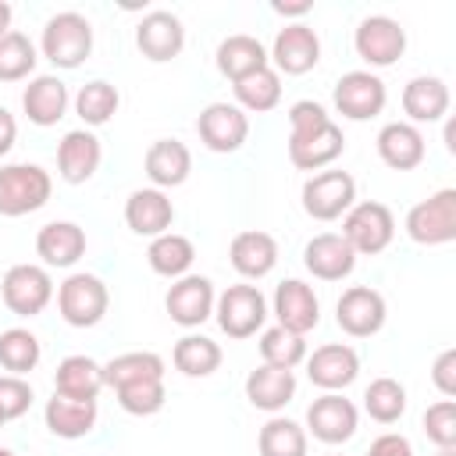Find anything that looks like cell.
<instances>
[{
	"label": "cell",
	"instance_id": "cell-47",
	"mask_svg": "<svg viewBox=\"0 0 456 456\" xmlns=\"http://www.w3.org/2000/svg\"><path fill=\"white\" fill-rule=\"evenodd\" d=\"M367 456H413V445H410L406 435H399V431H385V435H378V438L370 442Z\"/></svg>",
	"mask_w": 456,
	"mask_h": 456
},
{
	"label": "cell",
	"instance_id": "cell-50",
	"mask_svg": "<svg viewBox=\"0 0 456 456\" xmlns=\"http://www.w3.org/2000/svg\"><path fill=\"white\" fill-rule=\"evenodd\" d=\"M11 14H14V11H11V4H4V0H0V36H4V32H11Z\"/></svg>",
	"mask_w": 456,
	"mask_h": 456
},
{
	"label": "cell",
	"instance_id": "cell-16",
	"mask_svg": "<svg viewBox=\"0 0 456 456\" xmlns=\"http://www.w3.org/2000/svg\"><path fill=\"white\" fill-rule=\"evenodd\" d=\"M267 61L274 64L278 75H306L321 61V36L306 21H289L285 28H278Z\"/></svg>",
	"mask_w": 456,
	"mask_h": 456
},
{
	"label": "cell",
	"instance_id": "cell-44",
	"mask_svg": "<svg viewBox=\"0 0 456 456\" xmlns=\"http://www.w3.org/2000/svg\"><path fill=\"white\" fill-rule=\"evenodd\" d=\"M424 435L438 449H456V399H438L424 410Z\"/></svg>",
	"mask_w": 456,
	"mask_h": 456
},
{
	"label": "cell",
	"instance_id": "cell-35",
	"mask_svg": "<svg viewBox=\"0 0 456 456\" xmlns=\"http://www.w3.org/2000/svg\"><path fill=\"white\" fill-rule=\"evenodd\" d=\"M232 89H235V107H242L246 114H267L281 103V75L271 64L232 82Z\"/></svg>",
	"mask_w": 456,
	"mask_h": 456
},
{
	"label": "cell",
	"instance_id": "cell-40",
	"mask_svg": "<svg viewBox=\"0 0 456 456\" xmlns=\"http://www.w3.org/2000/svg\"><path fill=\"white\" fill-rule=\"evenodd\" d=\"M142 378H164V356H157L150 349H135V353H121V356L103 363V385L107 388L142 381Z\"/></svg>",
	"mask_w": 456,
	"mask_h": 456
},
{
	"label": "cell",
	"instance_id": "cell-10",
	"mask_svg": "<svg viewBox=\"0 0 456 456\" xmlns=\"http://www.w3.org/2000/svg\"><path fill=\"white\" fill-rule=\"evenodd\" d=\"M331 103L335 110L346 118V121H370L385 110L388 103V89L381 82V75L367 71V68H356V71H346L335 89H331Z\"/></svg>",
	"mask_w": 456,
	"mask_h": 456
},
{
	"label": "cell",
	"instance_id": "cell-33",
	"mask_svg": "<svg viewBox=\"0 0 456 456\" xmlns=\"http://www.w3.org/2000/svg\"><path fill=\"white\" fill-rule=\"evenodd\" d=\"M192 260H196V246L189 235H178V232H164L157 239H150L146 246V264L153 274L160 278H182L192 271Z\"/></svg>",
	"mask_w": 456,
	"mask_h": 456
},
{
	"label": "cell",
	"instance_id": "cell-28",
	"mask_svg": "<svg viewBox=\"0 0 456 456\" xmlns=\"http://www.w3.org/2000/svg\"><path fill=\"white\" fill-rule=\"evenodd\" d=\"M142 171L153 182V189H178L192 171V153L182 139H157L142 157Z\"/></svg>",
	"mask_w": 456,
	"mask_h": 456
},
{
	"label": "cell",
	"instance_id": "cell-6",
	"mask_svg": "<svg viewBox=\"0 0 456 456\" xmlns=\"http://www.w3.org/2000/svg\"><path fill=\"white\" fill-rule=\"evenodd\" d=\"M110 306V292L103 285V278L89 274V271H75L57 285V314L64 317V324L71 328H93L103 321Z\"/></svg>",
	"mask_w": 456,
	"mask_h": 456
},
{
	"label": "cell",
	"instance_id": "cell-23",
	"mask_svg": "<svg viewBox=\"0 0 456 456\" xmlns=\"http://www.w3.org/2000/svg\"><path fill=\"white\" fill-rule=\"evenodd\" d=\"M303 267L321 281H342L353 274L356 253L338 232H321L303 246Z\"/></svg>",
	"mask_w": 456,
	"mask_h": 456
},
{
	"label": "cell",
	"instance_id": "cell-45",
	"mask_svg": "<svg viewBox=\"0 0 456 456\" xmlns=\"http://www.w3.org/2000/svg\"><path fill=\"white\" fill-rule=\"evenodd\" d=\"M32 385L25 381V378H18V374H0V413H4V420H18V417H25L28 413V406H32Z\"/></svg>",
	"mask_w": 456,
	"mask_h": 456
},
{
	"label": "cell",
	"instance_id": "cell-46",
	"mask_svg": "<svg viewBox=\"0 0 456 456\" xmlns=\"http://www.w3.org/2000/svg\"><path fill=\"white\" fill-rule=\"evenodd\" d=\"M431 385L442 392V399L456 395V349H442L431 363Z\"/></svg>",
	"mask_w": 456,
	"mask_h": 456
},
{
	"label": "cell",
	"instance_id": "cell-11",
	"mask_svg": "<svg viewBox=\"0 0 456 456\" xmlns=\"http://www.w3.org/2000/svg\"><path fill=\"white\" fill-rule=\"evenodd\" d=\"M353 50L370 68H392L406 53V28L388 14H367L353 32Z\"/></svg>",
	"mask_w": 456,
	"mask_h": 456
},
{
	"label": "cell",
	"instance_id": "cell-43",
	"mask_svg": "<svg viewBox=\"0 0 456 456\" xmlns=\"http://www.w3.org/2000/svg\"><path fill=\"white\" fill-rule=\"evenodd\" d=\"M118 395V406L132 417H153L164 410V378H142V381H128V385H118L114 388Z\"/></svg>",
	"mask_w": 456,
	"mask_h": 456
},
{
	"label": "cell",
	"instance_id": "cell-36",
	"mask_svg": "<svg viewBox=\"0 0 456 456\" xmlns=\"http://www.w3.org/2000/svg\"><path fill=\"white\" fill-rule=\"evenodd\" d=\"M256 449H260V456H306L310 435H306L303 424H296V420L274 413V417L260 428Z\"/></svg>",
	"mask_w": 456,
	"mask_h": 456
},
{
	"label": "cell",
	"instance_id": "cell-1",
	"mask_svg": "<svg viewBox=\"0 0 456 456\" xmlns=\"http://www.w3.org/2000/svg\"><path fill=\"white\" fill-rule=\"evenodd\" d=\"M346 153V135L317 100L289 107V160L299 171H324Z\"/></svg>",
	"mask_w": 456,
	"mask_h": 456
},
{
	"label": "cell",
	"instance_id": "cell-27",
	"mask_svg": "<svg viewBox=\"0 0 456 456\" xmlns=\"http://www.w3.org/2000/svg\"><path fill=\"white\" fill-rule=\"evenodd\" d=\"M43 420H46V431L53 438L75 442V438H86L96 428L100 406H96V399H64V395L53 392L43 406Z\"/></svg>",
	"mask_w": 456,
	"mask_h": 456
},
{
	"label": "cell",
	"instance_id": "cell-53",
	"mask_svg": "<svg viewBox=\"0 0 456 456\" xmlns=\"http://www.w3.org/2000/svg\"><path fill=\"white\" fill-rule=\"evenodd\" d=\"M0 456H18V452H11V449H0Z\"/></svg>",
	"mask_w": 456,
	"mask_h": 456
},
{
	"label": "cell",
	"instance_id": "cell-19",
	"mask_svg": "<svg viewBox=\"0 0 456 456\" xmlns=\"http://www.w3.org/2000/svg\"><path fill=\"white\" fill-rule=\"evenodd\" d=\"M356 374H360V356L346 342H328L306 353V378L321 392H342L356 381Z\"/></svg>",
	"mask_w": 456,
	"mask_h": 456
},
{
	"label": "cell",
	"instance_id": "cell-31",
	"mask_svg": "<svg viewBox=\"0 0 456 456\" xmlns=\"http://www.w3.org/2000/svg\"><path fill=\"white\" fill-rule=\"evenodd\" d=\"M103 363L86 353H71L53 370V392L64 399H96L103 392Z\"/></svg>",
	"mask_w": 456,
	"mask_h": 456
},
{
	"label": "cell",
	"instance_id": "cell-14",
	"mask_svg": "<svg viewBox=\"0 0 456 456\" xmlns=\"http://www.w3.org/2000/svg\"><path fill=\"white\" fill-rule=\"evenodd\" d=\"M214 299H217V292H214V281L207 278V274H182V278H175L171 281V289H167V296H164V310H167V317L178 324V328H200L203 321H210L214 317Z\"/></svg>",
	"mask_w": 456,
	"mask_h": 456
},
{
	"label": "cell",
	"instance_id": "cell-5",
	"mask_svg": "<svg viewBox=\"0 0 456 456\" xmlns=\"http://www.w3.org/2000/svg\"><path fill=\"white\" fill-rule=\"evenodd\" d=\"M356 256H378L392 246L395 239V217L385 203L378 200H363V203H353L346 214H342V232H338Z\"/></svg>",
	"mask_w": 456,
	"mask_h": 456
},
{
	"label": "cell",
	"instance_id": "cell-39",
	"mask_svg": "<svg viewBox=\"0 0 456 456\" xmlns=\"http://www.w3.org/2000/svg\"><path fill=\"white\" fill-rule=\"evenodd\" d=\"M43 360V346L28 328H7L0 331V367L7 374L25 378L28 370H36Z\"/></svg>",
	"mask_w": 456,
	"mask_h": 456
},
{
	"label": "cell",
	"instance_id": "cell-55",
	"mask_svg": "<svg viewBox=\"0 0 456 456\" xmlns=\"http://www.w3.org/2000/svg\"><path fill=\"white\" fill-rule=\"evenodd\" d=\"M328 456H342V452H328Z\"/></svg>",
	"mask_w": 456,
	"mask_h": 456
},
{
	"label": "cell",
	"instance_id": "cell-29",
	"mask_svg": "<svg viewBox=\"0 0 456 456\" xmlns=\"http://www.w3.org/2000/svg\"><path fill=\"white\" fill-rule=\"evenodd\" d=\"M68 103H71L68 86L57 75H36V78H28V86L21 93V110L39 128L57 125L68 114Z\"/></svg>",
	"mask_w": 456,
	"mask_h": 456
},
{
	"label": "cell",
	"instance_id": "cell-12",
	"mask_svg": "<svg viewBox=\"0 0 456 456\" xmlns=\"http://www.w3.org/2000/svg\"><path fill=\"white\" fill-rule=\"evenodd\" d=\"M196 135L210 153H235L249 139V114L228 100H214L200 110Z\"/></svg>",
	"mask_w": 456,
	"mask_h": 456
},
{
	"label": "cell",
	"instance_id": "cell-18",
	"mask_svg": "<svg viewBox=\"0 0 456 456\" xmlns=\"http://www.w3.org/2000/svg\"><path fill=\"white\" fill-rule=\"evenodd\" d=\"M271 314L278 317L281 328H289L296 335H306V331H314L321 324V299L303 278H285L274 289Z\"/></svg>",
	"mask_w": 456,
	"mask_h": 456
},
{
	"label": "cell",
	"instance_id": "cell-51",
	"mask_svg": "<svg viewBox=\"0 0 456 456\" xmlns=\"http://www.w3.org/2000/svg\"><path fill=\"white\" fill-rule=\"evenodd\" d=\"M445 150H449V153H456V125H452V121L445 125Z\"/></svg>",
	"mask_w": 456,
	"mask_h": 456
},
{
	"label": "cell",
	"instance_id": "cell-22",
	"mask_svg": "<svg viewBox=\"0 0 456 456\" xmlns=\"http://www.w3.org/2000/svg\"><path fill=\"white\" fill-rule=\"evenodd\" d=\"M125 224L135 235H142V239H157V235L171 232V224H175L171 196L164 189H153V185L128 192V200H125Z\"/></svg>",
	"mask_w": 456,
	"mask_h": 456
},
{
	"label": "cell",
	"instance_id": "cell-15",
	"mask_svg": "<svg viewBox=\"0 0 456 456\" xmlns=\"http://www.w3.org/2000/svg\"><path fill=\"white\" fill-rule=\"evenodd\" d=\"M385 296L370 285H349L335 303V321L349 338H370L385 328Z\"/></svg>",
	"mask_w": 456,
	"mask_h": 456
},
{
	"label": "cell",
	"instance_id": "cell-25",
	"mask_svg": "<svg viewBox=\"0 0 456 456\" xmlns=\"http://www.w3.org/2000/svg\"><path fill=\"white\" fill-rule=\"evenodd\" d=\"M449 86L438 75H413L403 86V114L410 125H435L449 114Z\"/></svg>",
	"mask_w": 456,
	"mask_h": 456
},
{
	"label": "cell",
	"instance_id": "cell-8",
	"mask_svg": "<svg viewBox=\"0 0 456 456\" xmlns=\"http://www.w3.org/2000/svg\"><path fill=\"white\" fill-rule=\"evenodd\" d=\"M303 210L314 221H338L356 203V178L338 167H324L303 182Z\"/></svg>",
	"mask_w": 456,
	"mask_h": 456
},
{
	"label": "cell",
	"instance_id": "cell-52",
	"mask_svg": "<svg viewBox=\"0 0 456 456\" xmlns=\"http://www.w3.org/2000/svg\"><path fill=\"white\" fill-rule=\"evenodd\" d=\"M435 456H456V449H438Z\"/></svg>",
	"mask_w": 456,
	"mask_h": 456
},
{
	"label": "cell",
	"instance_id": "cell-2",
	"mask_svg": "<svg viewBox=\"0 0 456 456\" xmlns=\"http://www.w3.org/2000/svg\"><path fill=\"white\" fill-rule=\"evenodd\" d=\"M39 53L53 64V68H78L89 61L93 53V25L86 14L78 11H61L53 18H46L43 36H39Z\"/></svg>",
	"mask_w": 456,
	"mask_h": 456
},
{
	"label": "cell",
	"instance_id": "cell-26",
	"mask_svg": "<svg viewBox=\"0 0 456 456\" xmlns=\"http://www.w3.org/2000/svg\"><path fill=\"white\" fill-rule=\"evenodd\" d=\"M36 256L43 267H75L86 256V228L75 221H46L36 232Z\"/></svg>",
	"mask_w": 456,
	"mask_h": 456
},
{
	"label": "cell",
	"instance_id": "cell-42",
	"mask_svg": "<svg viewBox=\"0 0 456 456\" xmlns=\"http://www.w3.org/2000/svg\"><path fill=\"white\" fill-rule=\"evenodd\" d=\"M36 43L25 32H4L0 36V82H21L36 71Z\"/></svg>",
	"mask_w": 456,
	"mask_h": 456
},
{
	"label": "cell",
	"instance_id": "cell-20",
	"mask_svg": "<svg viewBox=\"0 0 456 456\" xmlns=\"http://www.w3.org/2000/svg\"><path fill=\"white\" fill-rule=\"evenodd\" d=\"M100 160H103V146H100V135L96 132L71 128V132L61 135V142H57V175L68 185L89 182L100 171Z\"/></svg>",
	"mask_w": 456,
	"mask_h": 456
},
{
	"label": "cell",
	"instance_id": "cell-30",
	"mask_svg": "<svg viewBox=\"0 0 456 456\" xmlns=\"http://www.w3.org/2000/svg\"><path fill=\"white\" fill-rule=\"evenodd\" d=\"M246 399H249V406H256V410H264V413H278V410H285L289 403H292V395H296V370H281V367H267V363H260V367H253L249 374H246Z\"/></svg>",
	"mask_w": 456,
	"mask_h": 456
},
{
	"label": "cell",
	"instance_id": "cell-13",
	"mask_svg": "<svg viewBox=\"0 0 456 456\" xmlns=\"http://www.w3.org/2000/svg\"><path fill=\"white\" fill-rule=\"evenodd\" d=\"M360 410L342 392H324L306 406V435H314L324 445H342L356 435Z\"/></svg>",
	"mask_w": 456,
	"mask_h": 456
},
{
	"label": "cell",
	"instance_id": "cell-9",
	"mask_svg": "<svg viewBox=\"0 0 456 456\" xmlns=\"http://www.w3.org/2000/svg\"><path fill=\"white\" fill-rule=\"evenodd\" d=\"M406 235L417 246H445L456 239V189H438L413 203L406 214Z\"/></svg>",
	"mask_w": 456,
	"mask_h": 456
},
{
	"label": "cell",
	"instance_id": "cell-48",
	"mask_svg": "<svg viewBox=\"0 0 456 456\" xmlns=\"http://www.w3.org/2000/svg\"><path fill=\"white\" fill-rule=\"evenodd\" d=\"M14 139H18V121H14V114L7 107H0V157L11 153Z\"/></svg>",
	"mask_w": 456,
	"mask_h": 456
},
{
	"label": "cell",
	"instance_id": "cell-37",
	"mask_svg": "<svg viewBox=\"0 0 456 456\" xmlns=\"http://www.w3.org/2000/svg\"><path fill=\"white\" fill-rule=\"evenodd\" d=\"M256 349H260V360H264L267 367L296 370V367L306 360V335H296V331L274 324V328H264V331H260Z\"/></svg>",
	"mask_w": 456,
	"mask_h": 456
},
{
	"label": "cell",
	"instance_id": "cell-41",
	"mask_svg": "<svg viewBox=\"0 0 456 456\" xmlns=\"http://www.w3.org/2000/svg\"><path fill=\"white\" fill-rule=\"evenodd\" d=\"M363 410L378 424H395L406 413V388L395 378H374L363 392Z\"/></svg>",
	"mask_w": 456,
	"mask_h": 456
},
{
	"label": "cell",
	"instance_id": "cell-17",
	"mask_svg": "<svg viewBox=\"0 0 456 456\" xmlns=\"http://www.w3.org/2000/svg\"><path fill=\"white\" fill-rule=\"evenodd\" d=\"M135 46L146 61L167 64L185 50V25L175 11H150L135 25Z\"/></svg>",
	"mask_w": 456,
	"mask_h": 456
},
{
	"label": "cell",
	"instance_id": "cell-21",
	"mask_svg": "<svg viewBox=\"0 0 456 456\" xmlns=\"http://www.w3.org/2000/svg\"><path fill=\"white\" fill-rule=\"evenodd\" d=\"M374 146H378L381 164L392 167V171H413L428 157L424 132L417 125H410V121H388V125H381Z\"/></svg>",
	"mask_w": 456,
	"mask_h": 456
},
{
	"label": "cell",
	"instance_id": "cell-34",
	"mask_svg": "<svg viewBox=\"0 0 456 456\" xmlns=\"http://www.w3.org/2000/svg\"><path fill=\"white\" fill-rule=\"evenodd\" d=\"M221 360H224L221 346L210 335H196V331L182 335L175 342V349H171V363L185 378H210L221 367Z\"/></svg>",
	"mask_w": 456,
	"mask_h": 456
},
{
	"label": "cell",
	"instance_id": "cell-32",
	"mask_svg": "<svg viewBox=\"0 0 456 456\" xmlns=\"http://www.w3.org/2000/svg\"><path fill=\"white\" fill-rule=\"evenodd\" d=\"M214 61H217V71H221L228 82H239V78H246V75H253V71H260V68L271 64V61H267V46H264L256 36H246V32L224 36V39L217 43Z\"/></svg>",
	"mask_w": 456,
	"mask_h": 456
},
{
	"label": "cell",
	"instance_id": "cell-7",
	"mask_svg": "<svg viewBox=\"0 0 456 456\" xmlns=\"http://www.w3.org/2000/svg\"><path fill=\"white\" fill-rule=\"evenodd\" d=\"M0 299L14 317H36L53 299V278L43 264H14L0 278Z\"/></svg>",
	"mask_w": 456,
	"mask_h": 456
},
{
	"label": "cell",
	"instance_id": "cell-4",
	"mask_svg": "<svg viewBox=\"0 0 456 456\" xmlns=\"http://www.w3.org/2000/svg\"><path fill=\"white\" fill-rule=\"evenodd\" d=\"M214 321L217 328L242 342V338H253L256 331H264V321H267V299L256 285L249 281H239V285H228L224 292H217L214 299Z\"/></svg>",
	"mask_w": 456,
	"mask_h": 456
},
{
	"label": "cell",
	"instance_id": "cell-3",
	"mask_svg": "<svg viewBox=\"0 0 456 456\" xmlns=\"http://www.w3.org/2000/svg\"><path fill=\"white\" fill-rule=\"evenodd\" d=\"M53 178L39 164H0V217H25L50 203Z\"/></svg>",
	"mask_w": 456,
	"mask_h": 456
},
{
	"label": "cell",
	"instance_id": "cell-38",
	"mask_svg": "<svg viewBox=\"0 0 456 456\" xmlns=\"http://www.w3.org/2000/svg\"><path fill=\"white\" fill-rule=\"evenodd\" d=\"M121 107V93L107 82V78H93L86 82L78 93H75V114L89 125V128H100L107 125Z\"/></svg>",
	"mask_w": 456,
	"mask_h": 456
},
{
	"label": "cell",
	"instance_id": "cell-54",
	"mask_svg": "<svg viewBox=\"0 0 456 456\" xmlns=\"http://www.w3.org/2000/svg\"><path fill=\"white\" fill-rule=\"evenodd\" d=\"M4 424H7V420H4V413H0V428H4Z\"/></svg>",
	"mask_w": 456,
	"mask_h": 456
},
{
	"label": "cell",
	"instance_id": "cell-24",
	"mask_svg": "<svg viewBox=\"0 0 456 456\" xmlns=\"http://www.w3.org/2000/svg\"><path fill=\"white\" fill-rule=\"evenodd\" d=\"M228 260L235 267V274H242L246 281H260L274 271L278 264V239L271 232H260V228H246L232 239L228 246Z\"/></svg>",
	"mask_w": 456,
	"mask_h": 456
},
{
	"label": "cell",
	"instance_id": "cell-49",
	"mask_svg": "<svg viewBox=\"0 0 456 456\" xmlns=\"http://www.w3.org/2000/svg\"><path fill=\"white\" fill-rule=\"evenodd\" d=\"M271 11L281 18H303L314 11V4L310 0H271Z\"/></svg>",
	"mask_w": 456,
	"mask_h": 456
}]
</instances>
